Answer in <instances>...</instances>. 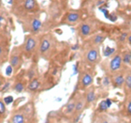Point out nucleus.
Returning a JSON list of instances; mask_svg holds the SVG:
<instances>
[{
  "label": "nucleus",
  "mask_w": 131,
  "mask_h": 123,
  "mask_svg": "<svg viewBox=\"0 0 131 123\" xmlns=\"http://www.w3.org/2000/svg\"><path fill=\"white\" fill-rule=\"evenodd\" d=\"M10 123H36L35 107L32 102H27L25 105L14 108L10 113Z\"/></svg>",
  "instance_id": "1"
},
{
  "label": "nucleus",
  "mask_w": 131,
  "mask_h": 123,
  "mask_svg": "<svg viewBox=\"0 0 131 123\" xmlns=\"http://www.w3.org/2000/svg\"><path fill=\"white\" fill-rule=\"evenodd\" d=\"M55 44L56 41L54 37L52 34H45L39 38L37 55L44 59H49L54 52Z\"/></svg>",
  "instance_id": "2"
},
{
  "label": "nucleus",
  "mask_w": 131,
  "mask_h": 123,
  "mask_svg": "<svg viewBox=\"0 0 131 123\" xmlns=\"http://www.w3.org/2000/svg\"><path fill=\"white\" fill-rule=\"evenodd\" d=\"M82 59L85 65L89 66V67H95L96 64L100 62L101 59L99 47L86 44V46L83 49Z\"/></svg>",
  "instance_id": "3"
},
{
  "label": "nucleus",
  "mask_w": 131,
  "mask_h": 123,
  "mask_svg": "<svg viewBox=\"0 0 131 123\" xmlns=\"http://www.w3.org/2000/svg\"><path fill=\"white\" fill-rule=\"evenodd\" d=\"M95 71L90 69H83L80 71L79 78L76 86V90L78 91H84L91 86H93L94 79H95Z\"/></svg>",
  "instance_id": "4"
},
{
  "label": "nucleus",
  "mask_w": 131,
  "mask_h": 123,
  "mask_svg": "<svg viewBox=\"0 0 131 123\" xmlns=\"http://www.w3.org/2000/svg\"><path fill=\"white\" fill-rule=\"evenodd\" d=\"M38 42H39V38L38 37V35L28 34L25 36V42L23 45H21L23 54L25 58H31L33 55L37 54Z\"/></svg>",
  "instance_id": "5"
},
{
  "label": "nucleus",
  "mask_w": 131,
  "mask_h": 123,
  "mask_svg": "<svg viewBox=\"0 0 131 123\" xmlns=\"http://www.w3.org/2000/svg\"><path fill=\"white\" fill-rule=\"evenodd\" d=\"M24 28L26 32H29L31 35H38L42 29V22L39 17L32 15L25 18L24 23Z\"/></svg>",
  "instance_id": "6"
},
{
  "label": "nucleus",
  "mask_w": 131,
  "mask_h": 123,
  "mask_svg": "<svg viewBox=\"0 0 131 123\" xmlns=\"http://www.w3.org/2000/svg\"><path fill=\"white\" fill-rule=\"evenodd\" d=\"M97 30V26L95 21L93 20H85L80 23L78 26V33L81 38L86 39L94 35Z\"/></svg>",
  "instance_id": "7"
},
{
  "label": "nucleus",
  "mask_w": 131,
  "mask_h": 123,
  "mask_svg": "<svg viewBox=\"0 0 131 123\" xmlns=\"http://www.w3.org/2000/svg\"><path fill=\"white\" fill-rule=\"evenodd\" d=\"M24 58L25 56H24V54H23L22 47H14L12 51H11L10 55H9V58H8L9 65L12 67L14 72H17L21 69L23 62H24Z\"/></svg>",
  "instance_id": "8"
},
{
  "label": "nucleus",
  "mask_w": 131,
  "mask_h": 123,
  "mask_svg": "<svg viewBox=\"0 0 131 123\" xmlns=\"http://www.w3.org/2000/svg\"><path fill=\"white\" fill-rule=\"evenodd\" d=\"M86 108V101L83 93H76V106H75V112H74L72 118H70L73 123H78L81 118V116Z\"/></svg>",
  "instance_id": "9"
},
{
  "label": "nucleus",
  "mask_w": 131,
  "mask_h": 123,
  "mask_svg": "<svg viewBox=\"0 0 131 123\" xmlns=\"http://www.w3.org/2000/svg\"><path fill=\"white\" fill-rule=\"evenodd\" d=\"M9 53V39L8 36L0 32V65H2L8 58Z\"/></svg>",
  "instance_id": "10"
},
{
  "label": "nucleus",
  "mask_w": 131,
  "mask_h": 123,
  "mask_svg": "<svg viewBox=\"0 0 131 123\" xmlns=\"http://www.w3.org/2000/svg\"><path fill=\"white\" fill-rule=\"evenodd\" d=\"M126 69L124 67L120 71L111 74L112 86L113 87V88L123 89L124 84H125V79H126Z\"/></svg>",
  "instance_id": "11"
},
{
  "label": "nucleus",
  "mask_w": 131,
  "mask_h": 123,
  "mask_svg": "<svg viewBox=\"0 0 131 123\" xmlns=\"http://www.w3.org/2000/svg\"><path fill=\"white\" fill-rule=\"evenodd\" d=\"M123 60H122V55L121 53H116L112 55V59L109 62V75L114 73L116 71H120L124 68Z\"/></svg>",
  "instance_id": "12"
},
{
  "label": "nucleus",
  "mask_w": 131,
  "mask_h": 123,
  "mask_svg": "<svg viewBox=\"0 0 131 123\" xmlns=\"http://www.w3.org/2000/svg\"><path fill=\"white\" fill-rule=\"evenodd\" d=\"M82 14L79 11H69L65 14L63 19L61 21V24L68 25H74L78 24L81 21Z\"/></svg>",
  "instance_id": "13"
},
{
  "label": "nucleus",
  "mask_w": 131,
  "mask_h": 123,
  "mask_svg": "<svg viewBox=\"0 0 131 123\" xmlns=\"http://www.w3.org/2000/svg\"><path fill=\"white\" fill-rule=\"evenodd\" d=\"M20 10H24L25 13H36L38 11L37 0H20Z\"/></svg>",
  "instance_id": "14"
},
{
  "label": "nucleus",
  "mask_w": 131,
  "mask_h": 123,
  "mask_svg": "<svg viewBox=\"0 0 131 123\" xmlns=\"http://www.w3.org/2000/svg\"><path fill=\"white\" fill-rule=\"evenodd\" d=\"M75 106H76V94H73V96H71L63 108V111H62L63 115L67 118H71L75 112Z\"/></svg>",
  "instance_id": "15"
},
{
  "label": "nucleus",
  "mask_w": 131,
  "mask_h": 123,
  "mask_svg": "<svg viewBox=\"0 0 131 123\" xmlns=\"http://www.w3.org/2000/svg\"><path fill=\"white\" fill-rule=\"evenodd\" d=\"M84 97L86 101V108H89L92 106L97 100V95L96 92V88H94V86H91L90 88L84 90Z\"/></svg>",
  "instance_id": "16"
},
{
  "label": "nucleus",
  "mask_w": 131,
  "mask_h": 123,
  "mask_svg": "<svg viewBox=\"0 0 131 123\" xmlns=\"http://www.w3.org/2000/svg\"><path fill=\"white\" fill-rule=\"evenodd\" d=\"M106 39L107 35L105 33H95L94 35L89 37V40L87 41V44L88 45H92V46L99 47L100 45L103 44Z\"/></svg>",
  "instance_id": "17"
},
{
  "label": "nucleus",
  "mask_w": 131,
  "mask_h": 123,
  "mask_svg": "<svg viewBox=\"0 0 131 123\" xmlns=\"http://www.w3.org/2000/svg\"><path fill=\"white\" fill-rule=\"evenodd\" d=\"M91 123H117V121L109 115H107L106 113L104 114H98L96 113L92 116V121Z\"/></svg>",
  "instance_id": "18"
},
{
  "label": "nucleus",
  "mask_w": 131,
  "mask_h": 123,
  "mask_svg": "<svg viewBox=\"0 0 131 123\" xmlns=\"http://www.w3.org/2000/svg\"><path fill=\"white\" fill-rule=\"evenodd\" d=\"M112 100L110 98H107L105 100H102L100 101V102L98 103L97 107H96V113L98 114H104V113H107L108 110L112 107Z\"/></svg>",
  "instance_id": "19"
},
{
  "label": "nucleus",
  "mask_w": 131,
  "mask_h": 123,
  "mask_svg": "<svg viewBox=\"0 0 131 123\" xmlns=\"http://www.w3.org/2000/svg\"><path fill=\"white\" fill-rule=\"evenodd\" d=\"M123 89L126 96L131 95V69L130 68L126 69V79H125V84H124Z\"/></svg>",
  "instance_id": "20"
},
{
  "label": "nucleus",
  "mask_w": 131,
  "mask_h": 123,
  "mask_svg": "<svg viewBox=\"0 0 131 123\" xmlns=\"http://www.w3.org/2000/svg\"><path fill=\"white\" fill-rule=\"evenodd\" d=\"M41 80L39 77H36L34 79L30 80L27 85V90L29 92H37L41 88Z\"/></svg>",
  "instance_id": "21"
},
{
  "label": "nucleus",
  "mask_w": 131,
  "mask_h": 123,
  "mask_svg": "<svg viewBox=\"0 0 131 123\" xmlns=\"http://www.w3.org/2000/svg\"><path fill=\"white\" fill-rule=\"evenodd\" d=\"M12 87H13L12 89H13L15 92L22 93L23 91L25 89V88L27 87V85H26V82H25V80L24 79V78H22V77H18V78L16 79V81L14 82Z\"/></svg>",
  "instance_id": "22"
},
{
  "label": "nucleus",
  "mask_w": 131,
  "mask_h": 123,
  "mask_svg": "<svg viewBox=\"0 0 131 123\" xmlns=\"http://www.w3.org/2000/svg\"><path fill=\"white\" fill-rule=\"evenodd\" d=\"M122 55V60H123V65L125 67H129L131 66V49L125 50L121 53Z\"/></svg>",
  "instance_id": "23"
},
{
  "label": "nucleus",
  "mask_w": 131,
  "mask_h": 123,
  "mask_svg": "<svg viewBox=\"0 0 131 123\" xmlns=\"http://www.w3.org/2000/svg\"><path fill=\"white\" fill-rule=\"evenodd\" d=\"M124 110L127 118H131V95L126 96V100L124 102Z\"/></svg>",
  "instance_id": "24"
},
{
  "label": "nucleus",
  "mask_w": 131,
  "mask_h": 123,
  "mask_svg": "<svg viewBox=\"0 0 131 123\" xmlns=\"http://www.w3.org/2000/svg\"><path fill=\"white\" fill-rule=\"evenodd\" d=\"M7 105L5 104L2 98H0V118L5 119L8 115V111H7Z\"/></svg>",
  "instance_id": "25"
},
{
  "label": "nucleus",
  "mask_w": 131,
  "mask_h": 123,
  "mask_svg": "<svg viewBox=\"0 0 131 123\" xmlns=\"http://www.w3.org/2000/svg\"><path fill=\"white\" fill-rule=\"evenodd\" d=\"M26 76H27V79H29V81L36 77H38V68L36 66H32L29 70H28L27 73H26Z\"/></svg>",
  "instance_id": "26"
},
{
  "label": "nucleus",
  "mask_w": 131,
  "mask_h": 123,
  "mask_svg": "<svg viewBox=\"0 0 131 123\" xmlns=\"http://www.w3.org/2000/svg\"><path fill=\"white\" fill-rule=\"evenodd\" d=\"M112 86V79H111V75L106 74L105 76L102 78V87L107 89H109L110 87Z\"/></svg>",
  "instance_id": "27"
},
{
  "label": "nucleus",
  "mask_w": 131,
  "mask_h": 123,
  "mask_svg": "<svg viewBox=\"0 0 131 123\" xmlns=\"http://www.w3.org/2000/svg\"><path fill=\"white\" fill-rule=\"evenodd\" d=\"M114 53H115V48H112V47L106 46L105 49H103V55L106 56V58H109V56L113 55Z\"/></svg>",
  "instance_id": "28"
},
{
  "label": "nucleus",
  "mask_w": 131,
  "mask_h": 123,
  "mask_svg": "<svg viewBox=\"0 0 131 123\" xmlns=\"http://www.w3.org/2000/svg\"><path fill=\"white\" fill-rule=\"evenodd\" d=\"M3 101H4L6 105H9V104H11L14 101V98L12 96H7V97L3 99Z\"/></svg>",
  "instance_id": "29"
},
{
  "label": "nucleus",
  "mask_w": 131,
  "mask_h": 123,
  "mask_svg": "<svg viewBox=\"0 0 131 123\" xmlns=\"http://www.w3.org/2000/svg\"><path fill=\"white\" fill-rule=\"evenodd\" d=\"M56 123H73L72 122V120H71L70 118H67V117H65V116H62V118H60V119L57 121Z\"/></svg>",
  "instance_id": "30"
},
{
  "label": "nucleus",
  "mask_w": 131,
  "mask_h": 123,
  "mask_svg": "<svg viewBox=\"0 0 131 123\" xmlns=\"http://www.w3.org/2000/svg\"><path fill=\"white\" fill-rule=\"evenodd\" d=\"M127 37H128L127 33H122L120 35V37H119V39H118V41L122 43V42H124V41H126L127 40Z\"/></svg>",
  "instance_id": "31"
},
{
  "label": "nucleus",
  "mask_w": 131,
  "mask_h": 123,
  "mask_svg": "<svg viewBox=\"0 0 131 123\" xmlns=\"http://www.w3.org/2000/svg\"><path fill=\"white\" fill-rule=\"evenodd\" d=\"M13 72H14V71H13V69H12V67H11L10 65H8V67H7V69H6V74H7L8 76H10Z\"/></svg>",
  "instance_id": "32"
},
{
  "label": "nucleus",
  "mask_w": 131,
  "mask_h": 123,
  "mask_svg": "<svg viewBox=\"0 0 131 123\" xmlns=\"http://www.w3.org/2000/svg\"><path fill=\"white\" fill-rule=\"evenodd\" d=\"M108 19H110L112 22H115L116 20H117V16L115 15L114 13H111L109 14V16H108Z\"/></svg>",
  "instance_id": "33"
},
{
  "label": "nucleus",
  "mask_w": 131,
  "mask_h": 123,
  "mask_svg": "<svg viewBox=\"0 0 131 123\" xmlns=\"http://www.w3.org/2000/svg\"><path fill=\"white\" fill-rule=\"evenodd\" d=\"M4 83H5V79H4V78H3V77L1 76V75H0V88H1L3 87Z\"/></svg>",
  "instance_id": "34"
},
{
  "label": "nucleus",
  "mask_w": 131,
  "mask_h": 123,
  "mask_svg": "<svg viewBox=\"0 0 131 123\" xmlns=\"http://www.w3.org/2000/svg\"><path fill=\"white\" fill-rule=\"evenodd\" d=\"M126 41H127L128 45H130V46H131V34H129V35H128V37H127V40H126Z\"/></svg>",
  "instance_id": "35"
},
{
  "label": "nucleus",
  "mask_w": 131,
  "mask_h": 123,
  "mask_svg": "<svg viewBox=\"0 0 131 123\" xmlns=\"http://www.w3.org/2000/svg\"><path fill=\"white\" fill-rule=\"evenodd\" d=\"M4 120H5V119H2V118H0V123H3V122H4Z\"/></svg>",
  "instance_id": "36"
}]
</instances>
